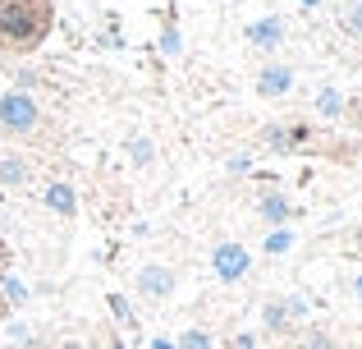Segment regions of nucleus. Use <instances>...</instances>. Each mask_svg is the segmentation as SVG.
<instances>
[{
	"label": "nucleus",
	"instance_id": "obj_1",
	"mask_svg": "<svg viewBox=\"0 0 362 349\" xmlns=\"http://www.w3.org/2000/svg\"><path fill=\"white\" fill-rule=\"evenodd\" d=\"M55 28V0H0V55H33Z\"/></svg>",
	"mask_w": 362,
	"mask_h": 349
},
{
	"label": "nucleus",
	"instance_id": "obj_2",
	"mask_svg": "<svg viewBox=\"0 0 362 349\" xmlns=\"http://www.w3.org/2000/svg\"><path fill=\"white\" fill-rule=\"evenodd\" d=\"M37 129H42V106H37V97L33 92L9 88L5 97H0V138L23 143V138L37 134Z\"/></svg>",
	"mask_w": 362,
	"mask_h": 349
},
{
	"label": "nucleus",
	"instance_id": "obj_3",
	"mask_svg": "<svg viewBox=\"0 0 362 349\" xmlns=\"http://www.w3.org/2000/svg\"><path fill=\"white\" fill-rule=\"evenodd\" d=\"M211 271H216V280H225V285L243 280L247 271H252V253H247V244H234V239L216 244V248H211Z\"/></svg>",
	"mask_w": 362,
	"mask_h": 349
},
{
	"label": "nucleus",
	"instance_id": "obj_4",
	"mask_svg": "<svg viewBox=\"0 0 362 349\" xmlns=\"http://www.w3.org/2000/svg\"><path fill=\"white\" fill-rule=\"evenodd\" d=\"M175 285H179V271L175 267H160V262L138 267V276H133V290H138L142 299H151V304H165V299L175 294Z\"/></svg>",
	"mask_w": 362,
	"mask_h": 349
},
{
	"label": "nucleus",
	"instance_id": "obj_5",
	"mask_svg": "<svg viewBox=\"0 0 362 349\" xmlns=\"http://www.w3.org/2000/svg\"><path fill=\"white\" fill-rule=\"evenodd\" d=\"M293 83H298V74H293L289 64L271 60V64H262V69H257L252 88H257V97H262V101H284L293 92Z\"/></svg>",
	"mask_w": 362,
	"mask_h": 349
},
{
	"label": "nucleus",
	"instance_id": "obj_6",
	"mask_svg": "<svg viewBox=\"0 0 362 349\" xmlns=\"http://www.w3.org/2000/svg\"><path fill=\"white\" fill-rule=\"evenodd\" d=\"M284 37H289L284 14H262V18H252V23L243 28V42L252 46V51H280Z\"/></svg>",
	"mask_w": 362,
	"mask_h": 349
},
{
	"label": "nucleus",
	"instance_id": "obj_7",
	"mask_svg": "<svg viewBox=\"0 0 362 349\" xmlns=\"http://www.w3.org/2000/svg\"><path fill=\"white\" fill-rule=\"evenodd\" d=\"M42 202H46V212L51 216H78V193H74V184L69 179H46V188H42Z\"/></svg>",
	"mask_w": 362,
	"mask_h": 349
},
{
	"label": "nucleus",
	"instance_id": "obj_8",
	"mask_svg": "<svg viewBox=\"0 0 362 349\" xmlns=\"http://www.w3.org/2000/svg\"><path fill=\"white\" fill-rule=\"evenodd\" d=\"M257 216H262L271 230H280V225H289V216H293V202L280 193V188H266L262 198H257Z\"/></svg>",
	"mask_w": 362,
	"mask_h": 349
},
{
	"label": "nucleus",
	"instance_id": "obj_9",
	"mask_svg": "<svg viewBox=\"0 0 362 349\" xmlns=\"http://www.w3.org/2000/svg\"><path fill=\"white\" fill-rule=\"evenodd\" d=\"M33 179V161L23 152H5L0 156V188H23Z\"/></svg>",
	"mask_w": 362,
	"mask_h": 349
},
{
	"label": "nucleus",
	"instance_id": "obj_10",
	"mask_svg": "<svg viewBox=\"0 0 362 349\" xmlns=\"http://www.w3.org/2000/svg\"><path fill=\"white\" fill-rule=\"evenodd\" d=\"M317 115L321 120H339L344 115V92H339L335 83H321L317 88Z\"/></svg>",
	"mask_w": 362,
	"mask_h": 349
},
{
	"label": "nucleus",
	"instance_id": "obj_11",
	"mask_svg": "<svg viewBox=\"0 0 362 349\" xmlns=\"http://www.w3.org/2000/svg\"><path fill=\"white\" fill-rule=\"evenodd\" d=\"M339 33H349V37L362 42V0H344V5H339Z\"/></svg>",
	"mask_w": 362,
	"mask_h": 349
},
{
	"label": "nucleus",
	"instance_id": "obj_12",
	"mask_svg": "<svg viewBox=\"0 0 362 349\" xmlns=\"http://www.w3.org/2000/svg\"><path fill=\"white\" fill-rule=\"evenodd\" d=\"M262 326H266V331H271V336H280V331H289V313H284V304H280V299H271V304H266L262 308Z\"/></svg>",
	"mask_w": 362,
	"mask_h": 349
},
{
	"label": "nucleus",
	"instance_id": "obj_13",
	"mask_svg": "<svg viewBox=\"0 0 362 349\" xmlns=\"http://www.w3.org/2000/svg\"><path fill=\"white\" fill-rule=\"evenodd\" d=\"M289 248H293V230H289V225L271 230V234H266V244H262V253H266V258H284Z\"/></svg>",
	"mask_w": 362,
	"mask_h": 349
},
{
	"label": "nucleus",
	"instance_id": "obj_14",
	"mask_svg": "<svg viewBox=\"0 0 362 349\" xmlns=\"http://www.w3.org/2000/svg\"><path fill=\"white\" fill-rule=\"evenodd\" d=\"M0 290H5L0 299H5L9 308H23V304H28V285L14 276V271H5V276H0Z\"/></svg>",
	"mask_w": 362,
	"mask_h": 349
},
{
	"label": "nucleus",
	"instance_id": "obj_15",
	"mask_svg": "<svg viewBox=\"0 0 362 349\" xmlns=\"http://www.w3.org/2000/svg\"><path fill=\"white\" fill-rule=\"evenodd\" d=\"M262 147H266V152H275V156L293 152V147H289V129H284V125H266L262 129Z\"/></svg>",
	"mask_w": 362,
	"mask_h": 349
},
{
	"label": "nucleus",
	"instance_id": "obj_16",
	"mask_svg": "<svg viewBox=\"0 0 362 349\" xmlns=\"http://www.w3.org/2000/svg\"><path fill=\"white\" fill-rule=\"evenodd\" d=\"M124 152H129V161H133V166H151V156H156V147H151V138L133 134L129 143H124Z\"/></svg>",
	"mask_w": 362,
	"mask_h": 349
},
{
	"label": "nucleus",
	"instance_id": "obj_17",
	"mask_svg": "<svg viewBox=\"0 0 362 349\" xmlns=\"http://www.w3.org/2000/svg\"><path fill=\"white\" fill-rule=\"evenodd\" d=\"M175 349H211V331H202V326H188V331L175 341Z\"/></svg>",
	"mask_w": 362,
	"mask_h": 349
},
{
	"label": "nucleus",
	"instance_id": "obj_18",
	"mask_svg": "<svg viewBox=\"0 0 362 349\" xmlns=\"http://www.w3.org/2000/svg\"><path fill=\"white\" fill-rule=\"evenodd\" d=\"M298 349H335V341H330L321 326H308V331H303V341H298Z\"/></svg>",
	"mask_w": 362,
	"mask_h": 349
},
{
	"label": "nucleus",
	"instance_id": "obj_19",
	"mask_svg": "<svg viewBox=\"0 0 362 349\" xmlns=\"http://www.w3.org/2000/svg\"><path fill=\"white\" fill-rule=\"evenodd\" d=\"M179 51H184V37H179V28L170 23L165 33H160V55H179Z\"/></svg>",
	"mask_w": 362,
	"mask_h": 349
},
{
	"label": "nucleus",
	"instance_id": "obj_20",
	"mask_svg": "<svg viewBox=\"0 0 362 349\" xmlns=\"http://www.w3.org/2000/svg\"><path fill=\"white\" fill-rule=\"evenodd\" d=\"M110 313H115L124 326H138V317H133V308H129V299H124V294H110Z\"/></svg>",
	"mask_w": 362,
	"mask_h": 349
},
{
	"label": "nucleus",
	"instance_id": "obj_21",
	"mask_svg": "<svg viewBox=\"0 0 362 349\" xmlns=\"http://www.w3.org/2000/svg\"><path fill=\"white\" fill-rule=\"evenodd\" d=\"M339 120H349V129H362V97H344V115Z\"/></svg>",
	"mask_w": 362,
	"mask_h": 349
},
{
	"label": "nucleus",
	"instance_id": "obj_22",
	"mask_svg": "<svg viewBox=\"0 0 362 349\" xmlns=\"http://www.w3.org/2000/svg\"><path fill=\"white\" fill-rule=\"evenodd\" d=\"M9 341H14L18 349H33V345H37V336L28 331V326H9Z\"/></svg>",
	"mask_w": 362,
	"mask_h": 349
},
{
	"label": "nucleus",
	"instance_id": "obj_23",
	"mask_svg": "<svg viewBox=\"0 0 362 349\" xmlns=\"http://www.w3.org/2000/svg\"><path fill=\"white\" fill-rule=\"evenodd\" d=\"M37 83H42V79H37V69H18V74H14V88H18V92H33Z\"/></svg>",
	"mask_w": 362,
	"mask_h": 349
},
{
	"label": "nucleus",
	"instance_id": "obj_24",
	"mask_svg": "<svg viewBox=\"0 0 362 349\" xmlns=\"http://www.w3.org/2000/svg\"><path fill=\"white\" fill-rule=\"evenodd\" d=\"M247 171H252V156H247V152H234L230 156V175H247Z\"/></svg>",
	"mask_w": 362,
	"mask_h": 349
},
{
	"label": "nucleus",
	"instance_id": "obj_25",
	"mask_svg": "<svg viewBox=\"0 0 362 349\" xmlns=\"http://www.w3.org/2000/svg\"><path fill=\"white\" fill-rule=\"evenodd\" d=\"M230 345H234V349H252V345H257V336H252V331H239Z\"/></svg>",
	"mask_w": 362,
	"mask_h": 349
},
{
	"label": "nucleus",
	"instance_id": "obj_26",
	"mask_svg": "<svg viewBox=\"0 0 362 349\" xmlns=\"http://www.w3.org/2000/svg\"><path fill=\"white\" fill-rule=\"evenodd\" d=\"M5 271H9V248L0 244V276H5Z\"/></svg>",
	"mask_w": 362,
	"mask_h": 349
},
{
	"label": "nucleus",
	"instance_id": "obj_27",
	"mask_svg": "<svg viewBox=\"0 0 362 349\" xmlns=\"http://www.w3.org/2000/svg\"><path fill=\"white\" fill-rule=\"evenodd\" d=\"M55 349H88V345H83V341H60Z\"/></svg>",
	"mask_w": 362,
	"mask_h": 349
},
{
	"label": "nucleus",
	"instance_id": "obj_28",
	"mask_svg": "<svg viewBox=\"0 0 362 349\" xmlns=\"http://www.w3.org/2000/svg\"><path fill=\"white\" fill-rule=\"evenodd\" d=\"M151 349H175V341H165V336H160V341H151Z\"/></svg>",
	"mask_w": 362,
	"mask_h": 349
},
{
	"label": "nucleus",
	"instance_id": "obj_29",
	"mask_svg": "<svg viewBox=\"0 0 362 349\" xmlns=\"http://www.w3.org/2000/svg\"><path fill=\"white\" fill-rule=\"evenodd\" d=\"M5 317H9V304H5V299H0V322H5Z\"/></svg>",
	"mask_w": 362,
	"mask_h": 349
},
{
	"label": "nucleus",
	"instance_id": "obj_30",
	"mask_svg": "<svg viewBox=\"0 0 362 349\" xmlns=\"http://www.w3.org/2000/svg\"><path fill=\"white\" fill-rule=\"evenodd\" d=\"M354 294H358V299H362V276H358V280H354Z\"/></svg>",
	"mask_w": 362,
	"mask_h": 349
},
{
	"label": "nucleus",
	"instance_id": "obj_31",
	"mask_svg": "<svg viewBox=\"0 0 362 349\" xmlns=\"http://www.w3.org/2000/svg\"><path fill=\"white\" fill-rule=\"evenodd\" d=\"M321 5V0H303V9H317Z\"/></svg>",
	"mask_w": 362,
	"mask_h": 349
},
{
	"label": "nucleus",
	"instance_id": "obj_32",
	"mask_svg": "<svg viewBox=\"0 0 362 349\" xmlns=\"http://www.w3.org/2000/svg\"><path fill=\"white\" fill-rule=\"evenodd\" d=\"M110 349H129V345H124V341H115V345H110Z\"/></svg>",
	"mask_w": 362,
	"mask_h": 349
},
{
	"label": "nucleus",
	"instance_id": "obj_33",
	"mask_svg": "<svg viewBox=\"0 0 362 349\" xmlns=\"http://www.w3.org/2000/svg\"><path fill=\"white\" fill-rule=\"evenodd\" d=\"M358 349H362V345H358Z\"/></svg>",
	"mask_w": 362,
	"mask_h": 349
}]
</instances>
